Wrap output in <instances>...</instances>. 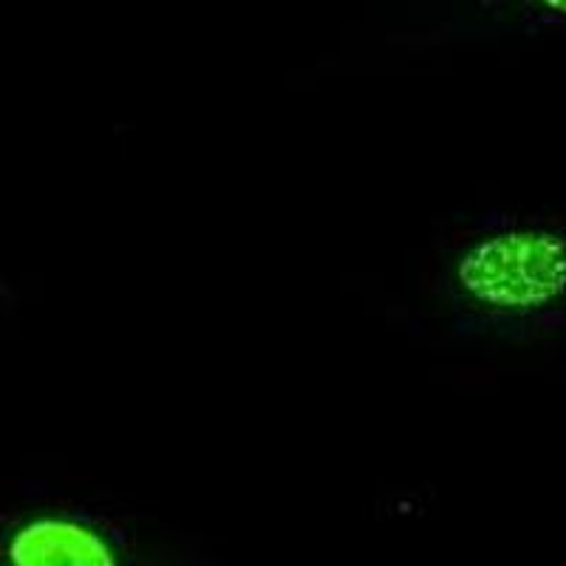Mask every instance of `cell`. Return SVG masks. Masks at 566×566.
I'll list each match as a JSON object with an SVG mask.
<instances>
[{"label":"cell","mask_w":566,"mask_h":566,"mask_svg":"<svg viewBox=\"0 0 566 566\" xmlns=\"http://www.w3.org/2000/svg\"><path fill=\"white\" fill-rule=\"evenodd\" d=\"M535 7L555 14V18H566V0H535Z\"/></svg>","instance_id":"obj_3"},{"label":"cell","mask_w":566,"mask_h":566,"mask_svg":"<svg viewBox=\"0 0 566 566\" xmlns=\"http://www.w3.org/2000/svg\"><path fill=\"white\" fill-rule=\"evenodd\" d=\"M451 292L484 317L524 321L566 303V232L544 224H510L479 232L457 250Z\"/></svg>","instance_id":"obj_1"},{"label":"cell","mask_w":566,"mask_h":566,"mask_svg":"<svg viewBox=\"0 0 566 566\" xmlns=\"http://www.w3.org/2000/svg\"><path fill=\"white\" fill-rule=\"evenodd\" d=\"M0 566H125L114 535L85 515L40 510L0 538Z\"/></svg>","instance_id":"obj_2"}]
</instances>
